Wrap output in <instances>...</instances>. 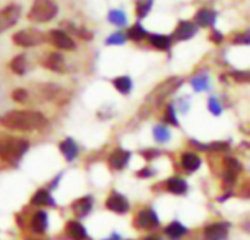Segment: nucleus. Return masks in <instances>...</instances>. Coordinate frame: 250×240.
Returning <instances> with one entry per match:
<instances>
[{
    "label": "nucleus",
    "mask_w": 250,
    "mask_h": 240,
    "mask_svg": "<svg viewBox=\"0 0 250 240\" xmlns=\"http://www.w3.org/2000/svg\"><path fill=\"white\" fill-rule=\"evenodd\" d=\"M0 123L10 129V131H22V132H29V131H37L42 128L47 120L45 117L32 110H15L3 114L0 117Z\"/></svg>",
    "instance_id": "nucleus-1"
},
{
    "label": "nucleus",
    "mask_w": 250,
    "mask_h": 240,
    "mask_svg": "<svg viewBox=\"0 0 250 240\" xmlns=\"http://www.w3.org/2000/svg\"><path fill=\"white\" fill-rule=\"evenodd\" d=\"M57 10L59 7L53 0H34L28 13V19L38 23L48 22L57 15Z\"/></svg>",
    "instance_id": "nucleus-2"
},
{
    "label": "nucleus",
    "mask_w": 250,
    "mask_h": 240,
    "mask_svg": "<svg viewBox=\"0 0 250 240\" xmlns=\"http://www.w3.org/2000/svg\"><path fill=\"white\" fill-rule=\"evenodd\" d=\"M28 150V142L18 138H6L0 141V158L3 160H18Z\"/></svg>",
    "instance_id": "nucleus-3"
},
{
    "label": "nucleus",
    "mask_w": 250,
    "mask_h": 240,
    "mask_svg": "<svg viewBox=\"0 0 250 240\" xmlns=\"http://www.w3.org/2000/svg\"><path fill=\"white\" fill-rule=\"evenodd\" d=\"M183 84V79H180V78H168V79H166L164 82H161L154 91H152V94L149 95V98L155 103V106H160L170 94H173L180 85Z\"/></svg>",
    "instance_id": "nucleus-4"
},
{
    "label": "nucleus",
    "mask_w": 250,
    "mask_h": 240,
    "mask_svg": "<svg viewBox=\"0 0 250 240\" xmlns=\"http://www.w3.org/2000/svg\"><path fill=\"white\" fill-rule=\"evenodd\" d=\"M223 169H224V172H223V186L226 189L227 188L230 189L236 183V180L239 177V173L242 172V163L237 158L227 155L223 160Z\"/></svg>",
    "instance_id": "nucleus-5"
},
{
    "label": "nucleus",
    "mask_w": 250,
    "mask_h": 240,
    "mask_svg": "<svg viewBox=\"0 0 250 240\" xmlns=\"http://www.w3.org/2000/svg\"><path fill=\"white\" fill-rule=\"evenodd\" d=\"M45 40H47V35H44L41 31H37V29H22L13 35V43L21 47L40 45Z\"/></svg>",
    "instance_id": "nucleus-6"
},
{
    "label": "nucleus",
    "mask_w": 250,
    "mask_h": 240,
    "mask_svg": "<svg viewBox=\"0 0 250 240\" xmlns=\"http://www.w3.org/2000/svg\"><path fill=\"white\" fill-rule=\"evenodd\" d=\"M230 233V223L227 221H215L204 229V240H227Z\"/></svg>",
    "instance_id": "nucleus-7"
},
{
    "label": "nucleus",
    "mask_w": 250,
    "mask_h": 240,
    "mask_svg": "<svg viewBox=\"0 0 250 240\" xmlns=\"http://www.w3.org/2000/svg\"><path fill=\"white\" fill-rule=\"evenodd\" d=\"M21 15V7L18 4H7L0 10V34L12 28Z\"/></svg>",
    "instance_id": "nucleus-8"
},
{
    "label": "nucleus",
    "mask_w": 250,
    "mask_h": 240,
    "mask_svg": "<svg viewBox=\"0 0 250 240\" xmlns=\"http://www.w3.org/2000/svg\"><path fill=\"white\" fill-rule=\"evenodd\" d=\"M135 226L136 229H144V230H151L160 226V218L157 213L151 208H145L138 213L135 218Z\"/></svg>",
    "instance_id": "nucleus-9"
},
{
    "label": "nucleus",
    "mask_w": 250,
    "mask_h": 240,
    "mask_svg": "<svg viewBox=\"0 0 250 240\" xmlns=\"http://www.w3.org/2000/svg\"><path fill=\"white\" fill-rule=\"evenodd\" d=\"M47 40L54 44L56 47L62 48V50H73L76 45H75V41L63 31L60 29H51L48 34H47Z\"/></svg>",
    "instance_id": "nucleus-10"
},
{
    "label": "nucleus",
    "mask_w": 250,
    "mask_h": 240,
    "mask_svg": "<svg viewBox=\"0 0 250 240\" xmlns=\"http://www.w3.org/2000/svg\"><path fill=\"white\" fill-rule=\"evenodd\" d=\"M190 144L196 150L205 151V153H226L230 150V142H227V141H212V142L204 144L196 139H190Z\"/></svg>",
    "instance_id": "nucleus-11"
},
{
    "label": "nucleus",
    "mask_w": 250,
    "mask_h": 240,
    "mask_svg": "<svg viewBox=\"0 0 250 240\" xmlns=\"http://www.w3.org/2000/svg\"><path fill=\"white\" fill-rule=\"evenodd\" d=\"M107 208L117 214H126L130 208L127 199L120 194H111L107 199Z\"/></svg>",
    "instance_id": "nucleus-12"
},
{
    "label": "nucleus",
    "mask_w": 250,
    "mask_h": 240,
    "mask_svg": "<svg viewBox=\"0 0 250 240\" xmlns=\"http://www.w3.org/2000/svg\"><path fill=\"white\" fill-rule=\"evenodd\" d=\"M198 32V25L193 23V22H189V21H182L177 28L174 29L173 32V37L179 41H183V40H189L192 38L195 34Z\"/></svg>",
    "instance_id": "nucleus-13"
},
{
    "label": "nucleus",
    "mask_w": 250,
    "mask_h": 240,
    "mask_svg": "<svg viewBox=\"0 0 250 240\" xmlns=\"http://www.w3.org/2000/svg\"><path fill=\"white\" fill-rule=\"evenodd\" d=\"M180 164L186 173H195L201 169L202 160L196 153H185L180 158Z\"/></svg>",
    "instance_id": "nucleus-14"
},
{
    "label": "nucleus",
    "mask_w": 250,
    "mask_h": 240,
    "mask_svg": "<svg viewBox=\"0 0 250 240\" xmlns=\"http://www.w3.org/2000/svg\"><path fill=\"white\" fill-rule=\"evenodd\" d=\"M166 189H167V192H170L173 195L182 196V195H186L188 194L189 185L182 177H170V179L166 180Z\"/></svg>",
    "instance_id": "nucleus-15"
},
{
    "label": "nucleus",
    "mask_w": 250,
    "mask_h": 240,
    "mask_svg": "<svg viewBox=\"0 0 250 240\" xmlns=\"http://www.w3.org/2000/svg\"><path fill=\"white\" fill-rule=\"evenodd\" d=\"M42 65H44L47 69L53 70V72H64V70H66V62H64L63 56L59 54V53H51V54H48V56L44 59Z\"/></svg>",
    "instance_id": "nucleus-16"
},
{
    "label": "nucleus",
    "mask_w": 250,
    "mask_h": 240,
    "mask_svg": "<svg viewBox=\"0 0 250 240\" xmlns=\"http://www.w3.org/2000/svg\"><path fill=\"white\" fill-rule=\"evenodd\" d=\"M188 227L180 221H173L164 229V235L170 240H179L188 235Z\"/></svg>",
    "instance_id": "nucleus-17"
},
{
    "label": "nucleus",
    "mask_w": 250,
    "mask_h": 240,
    "mask_svg": "<svg viewBox=\"0 0 250 240\" xmlns=\"http://www.w3.org/2000/svg\"><path fill=\"white\" fill-rule=\"evenodd\" d=\"M217 21V12L208 7H204L201 10H198L196 16H195V22L196 25L201 26H212Z\"/></svg>",
    "instance_id": "nucleus-18"
},
{
    "label": "nucleus",
    "mask_w": 250,
    "mask_h": 240,
    "mask_svg": "<svg viewBox=\"0 0 250 240\" xmlns=\"http://www.w3.org/2000/svg\"><path fill=\"white\" fill-rule=\"evenodd\" d=\"M129 160H130V153L126 151V150L119 148V150H116V151L110 155V166H111L113 169L120 170V169L126 167V164L129 163Z\"/></svg>",
    "instance_id": "nucleus-19"
},
{
    "label": "nucleus",
    "mask_w": 250,
    "mask_h": 240,
    "mask_svg": "<svg viewBox=\"0 0 250 240\" xmlns=\"http://www.w3.org/2000/svg\"><path fill=\"white\" fill-rule=\"evenodd\" d=\"M47 224H48V221H47V214H45V213L38 211V213L34 214L32 221H31V226H32V230H34V232H37V233L45 232Z\"/></svg>",
    "instance_id": "nucleus-20"
},
{
    "label": "nucleus",
    "mask_w": 250,
    "mask_h": 240,
    "mask_svg": "<svg viewBox=\"0 0 250 240\" xmlns=\"http://www.w3.org/2000/svg\"><path fill=\"white\" fill-rule=\"evenodd\" d=\"M67 233H69V236L73 240H83L86 238L85 227L81 223H78V221H70L67 224Z\"/></svg>",
    "instance_id": "nucleus-21"
},
{
    "label": "nucleus",
    "mask_w": 250,
    "mask_h": 240,
    "mask_svg": "<svg viewBox=\"0 0 250 240\" xmlns=\"http://www.w3.org/2000/svg\"><path fill=\"white\" fill-rule=\"evenodd\" d=\"M149 43L152 44V47H155L158 50H168L171 45V38L167 35L154 34V35H149Z\"/></svg>",
    "instance_id": "nucleus-22"
},
{
    "label": "nucleus",
    "mask_w": 250,
    "mask_h": 240,
    "mask_svg": "<svg viewBox=\"0 0 250 240\" xmlns=\"http://www.w3.org/2000/svg\"><path fill=\"white\" fill-rule=\"evenodd\" d=\"M152 133H154V139H155L157 142H160V144H166V142H168V141L171 139V132H170L168 128L164 126V125H157V126H154Z\"/></svg>",
    "instance_id": "nucleus-23"
},
{
    "label": "nucleus",
    "mask_w": 250,
    "mask_h": 240,
    "mask_svg": "<svg viewBox=\"0 0 250 240\" xmlns=\"http://www.w3.org/2000/svg\"><path fill=\"white\" fill-rule=\"evenodd\" d=\"M60 151L66 157V160H73L78 154V147L72 139H66L60 144Z\"/></svg>",
    "instance_id": "nucleus-24"
},
{
    "label": "nucleus",
    "mask_w": 250,
    "mask_h": 240,
    "mask_svg": "<svg viewBox=\"0 0 250 240\" xmlns=\"http://www.w3.org/2000/svg\"><path fill=\"white\" fill-rule=\"evenodd\" d=\"M190 84L196 92H202V91H207L209 88V78L207 75H196L192 78Z\"/></svg>",
    "instance_id": "nucleus-25"
},
{
    "label": "nucleus",
    "mask_w": 250,
    "mask_h": 240,
    "mask_svg": "<svg viewBox=\"0 0 250 240\" xmlns=\"http://www.w3.org/2000/svg\"><path fill=\"white\" fill-rule=\"evenodd\" d=\"M116 89L122 94H129L132 91V81L129 76H119L113 81Z\"/></svg>",
    "instance_id": "nucleus-26"
},
{
    "label": "nucleus",
    "mask_w": 250,
    "mask_h": 240,
    "mask_svg": "<svg viewBox=\"0 0 250 240\" xmlns=\"http://www.w3.org/2000/svg\"><path fill=\"white\" fill-rule=\"evenodd\" d=\"M73 210H75V213H76L78 216H81V217L86 216V214L91 211V199H89V198H82V199H79L78 202H75Z\"/></svg>",
    "instance_id": "nucleus-27"
},
{
    "label": "nucleus",
    "mask_w": 250,
    "mask_h": 240,
    "mask_svg": "<svg viewBox=\"0 0 250 240\" xmlns=\"http://www.w3.org/2000/svg\"><path fill=\"white\" fill-rule=\"evenodd\" d=\"M10 69H12L15 73L22 75V73L25 72V69H26V60H25V57H23L22 54L16 56V57L10 62Z\"/></svg>",
    "instance_id": "nucleus-28"
},
{
    "label": "nucleus",
    "mask_w": 250,
    "mask_h": 240,
    "mask_svg": "<svg viewBox=\"0 0 250 240\" xmlns=\"http://www.w3.org/2000/svg\"><path fill=\"white\" fill-rule=\"evenodd\" d=\"M148 35V32L141 26V23H136L133 25L129 31H127V37L130 40H135V41H141L142 38H145Z\"/></svg>",
    "instance_id": "nucleus-29"
},
{
    "label": "nucleus",
    "mask_w": 250,
    "mask_h": 240,
    "mask_svg": "<svg viewBox=\"0 0 250 240\" xmlns=\"http://www.w3.org/2000/svg\"><path fill=\"white\" fill-rule=\"evenodd\" d=\"M108 21L114 25H119V26H123L126 23V15L119 10V9H114L108 13Z\"/></svg>",
    "instance_id": "nucleus-30"
},
{
    "label": "nucleus",
    "mask_w": 250,
    "mask_h": 240,
    "mask_svg": "<svg viewBox=\"0 0 250 240\" xmlns=\"http://www.w3.org/2000/svg\"><path fill=\"white\" fill-rule=\"evenodd\" d=\"M48 202H51V198H50V195H48L47 191H38L34 195V198H32V204L34 205H47Z\"/></svg>",
    "instance_id": "nucleus-31"
},
{
    "label": "nucleus",
    "mask_w": 250,
    "mask_h": 240,
    "mask_svg": "<svg viewBox=\"0 0 250 240\" xmlns=\"http://www.w3.org/2000/svg\"><path fill=\"white\" fill-rule=\"evenodd\" d=\"M164 120L173 126H179V119L176 116V109L173 104H168L167 109H166V114H164Z\"/></svg>",
    "instance_id": "nucleus-32"
},
{
    "label": "nucleus",
    "mask_w": 250,
    "mask_h": 240,
    "mask_svg": "<svg viewBox=\"0 0 250 240\" xmlns=\"http://www.w3.org/2000/svg\"><path fill=\"white\" fill-rule=\"evenodd\" d=\"M208 110H209L211 114H214V116H221V113H223V106H221L220 100L215 98V97H209V100H208Z\"/></svg>",
    "instance_id": "nucleus-33"
},
{
    "label": "nucleus",
    "mask_w": 250,
    "mask_h": 240,
    "mask_svg": "<svg viewBox=\"0 0 250 240\" xmlns=\"http://www.w3.org/2000/svg\"><path fill=\"white\" fill-rule=\"evenodd\" d=\"M151 6H152V0H139L138 1V7H136L138 18L142 19L144 16H146L149 9H151Z\"/></svg>",
    "instance_id": "nucleus-34"
},
{
    "label": "nucleus",
    "mask_w": 250,
    "mask_h": 240,
    "mask_svg": "<svg viewBox=\"0 0 250 240\" xmlns=\"http://www.w3.org/2000/svg\"><path fill=\"white\" fill-rule=\"evenodd\" d=\"M231 78H233L236 82H240V84H249L250 70H234V72H231Z\"/></svg>",
    "instance_id": "nucleus-35"
},
{
    "label": "nucleus",
    "mask_w": 250,
    "mask_h": 240,
    "mask_svg": "<svg viewBox=\"0 0 250 240\" xmlns=\"http://www.w3.org/2000/svg\"><path fill=\"white\" fill-rule=\"evenodd\" d=\"M233 43L236 45H249L250 44V31H245V32H239L234 38H233Z\"/></svg>",
    "instance_id": "nucleus-36"
},
{
    "label": "nucleus",
    "mask_w": 250,
    "mask_h": 240,
    "mask_svg": "<svg viewBox=\"0 0 250 240\" xmlns=\"http://www.w3.org/2000/svg\"><path fill=\"white\" fill-rule=\"evenodd\" d=\"M126 41V37L122 34V32H114L113 35H110L107 38V44L110 45H114V44H123Z\"/></svg>",
    "instance_id": "nucleus-37"
},
{
    "label": "nucleus",
    "mask_w": 250,
    "mask_h": 240,
    "mask_svg": "<svg viewBox=\"0 0 250 240\" xmlns=\"http://www.w3.org/2000/svg\"><path fill=\"white\" fill-rule=\"evenodd\" d=\"M12 97H13V100L18 101V103H25V101L28 100V92H26L25 89L19 88V89H15V91H13Z\"/></svg>",
    "instance_id": "nucleus-38"
},
{
    "label": "nucleus",
    "mask_w": 250,
    "mask_h": 240,
    "mask_svg": "<svg viewBox=\"0 0 250 240\" xmlns=\"http://www.w3.org/2000/svg\"><path fill=\"white\" fill-rule=\"evenodd\" d=\"M141 154L144 155V158H145V160L151 161V160H154V158H157V157L160 155V151H158V150H155V148H148V150H144Z\"/></svg>",
    "instance_id": "nucleus-39"
},
{
    "label": "nucleus",
    "mask_w": 250,
    "mask_h": 240,
    "mask_svg": "<svg viewBox=\"0 0 250 240\" xmlns=\"http://www.w3.org/2000/svg\"><path fill=\"white\" fill-rule=\"evenodd\" d=\"M209 40L212 41V43H215V44H220L223 40H224V35L220 32V31H217V29H214L212 32H211V35H209Z\"/></svg>",
    "instance_id": "nucleus-40"
},
{
    "label": "nucleus",
    "mask_w": 250,
    "mask_h": 240,
    "mask_svg": "<svg viewBox=\"0 0 250 240\" xmlns=\"http://www.w3.org/2000/svg\"><path fill=\"white\" fill-rule=\"evenodd\" d=\"M240 195H242L243 198H250V179L249 180H246V182L242 185V188H240Z\"/></svg>",
    "instance_id": "nucleus-41"
},
{
    "label": "nucleus",
    "mask_w": 250,
    "mask_h": 240,
    "mask_svg": "<svg viewBox=\"0 0 250 240\" xmlns=\"http://www.w3.org/2000/svg\"><path fill=\"white\" fill-rule=\"evenodd\" d=\"M152 175H154V173H152L148 167H146L144 172H139V176H142V177H148V176H152Z\"/></svg>",
    "instance_id": "nucleus-42"
},
{
    "label": "nucleus",
    "mask_w": 250,
    "mask_h": 240,
    "mask_svg": "<svg viewBox=\"0 0 250 240\" xmlns=\"http://www.w3.org/2000/svg\"><path fill=\"white\" fill-rule=\"evenodd\" d=\"M240 129H242L246 135H249L250 136V123H245V125H242V126H240Z\"/></svg>",
    "instance_id": "nucleus-43"
},
{
    "label": "nucleus",
    "mask_w": 250,
    "mask_h": 240,
    "mask_svg": "<svg viewBox=\"0 0 250 240\" xmlns=\"http://www.w3.org/2000/svg\"><path fill=\"white\" fill-rule=\"evenodd\" d=\"M240 148H242V150H243L245 153L250 154V144H246V142H243V144L240 145ZM240 148H239V150H240Z\"/></svg>",
    "instance_id": "nucleus-44"
},
{
    "label": "nucleus",
    "mask_w": 250,
    "mask_h": 240,
    "mask_svg": "<svg viewBox=\"0 0 250 240\" xmlns=\"http://www.w3.org/2000/svg\"><path fill=\"white\" fill-rule=\"evenodd\" d=\"M243 230H246L248 233H250V220L249 221H245V223H243Z\"/></svg>",
    "instance_id": "nucleus-45"
},
{
    "label": "nucleus",
    "mask_w": 250,
    "mask_h": 240,
    "mask_svg": "<svg viewBox=\"0 0 250 240\" xmlns=\"http://www.w3.org/2000/svg\"><path fill=\"white\" fill-rule=\"evenodd\" d=\"M144 240H163L161 238H158V236H148V238H145Z\"/></svg>",
    "instance_id": "nucleus-46"
},
{
    "label": "nucleus",
    "mask_w": 250,
    "mask_h": 240,
    "mask_svg": "<svg viewBox=\"0 0 250 240\" xmlns=\"http://www.w3.org/2000/svg\"><path fill=\"white\" fill-rule=\"evenodd\" d=\"M119 239H120V236H119V235H113V236H111L108 240H119Z\"/></svg>",
    "instance_id": "nucleus-47"
}]
</instances>
